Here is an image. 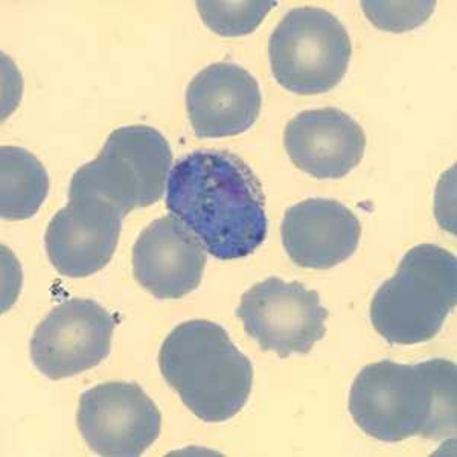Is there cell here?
Segmentation results:
<instances>
[{
	"label": "cell",
	"mask_w": 457,
	"mask_h": 457,
	"mask_svg": "<svg viewBox=\"0 0 457 457\" xmlns=\"http://www.w3.org/2000/svg\"><path fill=\"white\" fill-rule=\"evenodd\" d=\"M116 319L92 299H71L54 308L36 328L31 359L51 379L92 370L109 357Z\"/></svg>",
	"instance_id": "obj_9"
},
{
	"label": "cell",
	"mask_w": 457,
	"mask_h": 457,
	"mask_svg": "<svg viewBox=\"0 0 457 457\" xmlns=\"http://www.w3.org/2000/svg\"><path fill=\"white\" fill-rule=\"evenodd\" d=\"M281 237L295 264L327 270L353 256L359 247L361 224L342 203L308 198L287 209Z\"/></svg>",
	"instance_id": "obj_14"
},
{
	"label": "cell",
	"mask_w": 457,
	"mask_h": 457,
	"mask_svg": "<svg viewBox=\"0 0 457 457\" xmlns=\"http://www.w3.org/2000/svg\"><path fill=\"white\" fill-rule=\"evenodd\" d=\"M284 145L291 162L314 179H342L363 159L366 135L342 110H305L287 124Z\"/></svg>",
	"instance_id": "obj_13"
},
{
	"label": "cell",
	"mask_w": 457,
	"mask_h": 457,
	"mask_svg": "<svg viewBox=\"0 0 457 457\" xmlns=\"http://www.w3.org/2000/svg\"><path fill=\"white\" fill-rule=\"evenodd\" d=\"M276 6V2H197L206 27L223 37L247 36Z\"/></svg>",
	"instance_id": "obj_16"
},
{
	"label": "cell",
	"mask_w": 457,
	"mask_h": 457,
	"mask_svg": "<svg viewBox=\"0 0 457 457\" xmlns=\"http://www.w3.org/2000/svg\"><path fill=\"white\" fill-rule=\"evenodd\" d=\"M79 433L99 456H142L161 435V411L137 383L112 381L79 398Z\"/></svg>",
	"instance_id": "obj_8"
},
{
	"label": "cell",
	"mask_w": 457,
	"mask_h": 457,
	"mask_svg": "<svg viewBox=\"0 0 457 457\" xmlns=\"http://www.w3.org/2000/svg\"><path fill=\"white\" fill-rule=\"evenodd\" d=\"M0 213L8 221L34 217L49 191L46 168L19 146L0 148Z\"/></svg>",
	"instance_id": "obj_15"
},
{
	"label": "cell",
	"mask_w": 457,
	"mask_h": 457,
	"mask_svg": "<svg viewBox=\"0 0 457 457\" xmlns=\"http://www.w3.org/2000/svg\"><path fill=\"white\" fill-rule=\"evenodd\" d=\"M456 302V256L435 245H416L375 293L370 322L392 345L428 342L439 334Z\"/></svg>",
	"instance_id": "obj_4"
},
{
	"label": "cell",
	"mask_w": 457,
	"mask_h": 457,
	"mask_svg": "<svg viewBox=\"0 0 457 457\" xmlns=\"http://www.w3.org/2000/svg\"><path fill=\"white\" fill-rule=\"evenodd\" d=\"M124 215L92 195H69L45 235L47 256L55 270L68 278H87L113 258Z\"/></svg>",
	"instance_id": "obj_10"
},
{
	"label": "cell",
	"mask_w": 457,
	"mask_h": 457,
	"mask_svg": "<svg viewBox=\"0 0 457 457\" xmlns=\"http://www.w3.org/2000/svg\"><path fill=\"white\" fill-rule=\"evenodd\" d=\"M159 366L202 421H228L249 401L253 368L219 323L197 319L174 328L162 345Z\"/></svg>",
	"instance_id": "obj_3"
},
{
	"label": "cell",
	"mask_w": 457,
	"mask_h": 457,
	"mask_svg": "<svg viewBox=\"0 0 457 457\" xmlns=\"http://www.w3.org/2000/svg\"><path fill=\"white\" fill-rule=\"evenodd\" d=\"M351 54L342 21L314 6L287 12L269 42L273 77L297 95L325 94L336 87L348 71Z\"/></svg>",
	"instance_id": "obj_6"
},
{
	"label": "cell",
	"mask_w": 457,
	"mask_h": 457,
	"mask_svg": "<svg viewBox=\"0 0 457 457\" xmlns=\"http://www.w3.org/2000/svg\"><path fill=\"white\" fill-rule=\"evenodd\" d=\"M436 2H363L361 8L374 27L404 32L421 27L433 14Z\"/></svg>",
	"instance_id": "obj_17"
},
{
	"label": "cell",
	"mask_w": 457,
	"mask_h": 457,
	"mask_svg": "<svg viewBox=\"0 0 457 457\" xmlns=\"http://www.w3.org/2000/svg\"><path fill=\"white\" fill-rule=\"evenodd\" d=\"M237 316L262 351L282 359L310 353L327 333L328 310L319 293L279 278H269L245 291Z\"/></svg>",
	"instance_id": "obj_7"
},
{
	"label": "cell",
	"mask_w": 457,
	"mask_h": 457,
	"mask_svg": "<svg viewBox=\"0 0 457 457\" xmlns=\"http://www.w3.org/2000/svg\"><path fill=\"white\" fill-rule=\"evenodd\" d=\"M167 208L221 261L252 255L267 237L260 180L228 151L198 150L177 161L168 177Z\"/></svg>",
	"instance_id": "obj_1"
},
{
	"label": "cell",
	"mask_w": 457,
	"mask_h": 457,
	"mask_svg": "<svg viewBox=\"0 0 457 457\" xmlns=\"http://www.w3.org/2000/svg\"><path fill=\"white\" fill-rule=\"evenodd\" d=\"M206 252L176 217L153 221L136 239V281L157 299H180L202 282Z\"/></svg>",
	"instance_id": "obj_12"
},
{
	"label": "cell",
	"mask_w": 457,
	"mask_h": 457,
	"mask_svg": "<svg viewBox=\"0 0 457 457\" xmlns=\"http://www.w3.org/2000/svg\"><path fill=\"white\" fill-rule=\"evenodd\" d=\"M349 411L355 424L378 441L400 442L413 436L441 441L454 436L456 364L444 359L370 364L353 381Z\"/></svg>",
	"instance_id": "obj_2"
},
{
	"label": "cell",
	"mask_w": 457,
	"mask_h": 457,
	"mask_svg": "<svg viewBox=\"0 0 457 457\" xmlns=\"http://www.w3.org/2000/svg\"><path fill=\"white\" fill-rule=\"evenodd\" d=\"M260 84L234 62H213L187 88V110L198 137H228L249 130L261 113Z\"/></svg>",
	"instance_id": "obj_11"
},
{
	"label": "cell",
	"mask_w": 457,
	"mask_h": 457,
	"mask_svg": "<svg viewBox=\"0 0 457 457\" xmlns=\"http://www.w3.org/2000/svg\"><path fill=\"white\" fill-rule=\"evenodd\" d=\"M171 163V146L161 131L148 125L120 127L98 157L73 174L69 195L101 198L125 217L161 200Z\"/></svg>",
	"instance_id": "obj_5"
}]
</instances>
